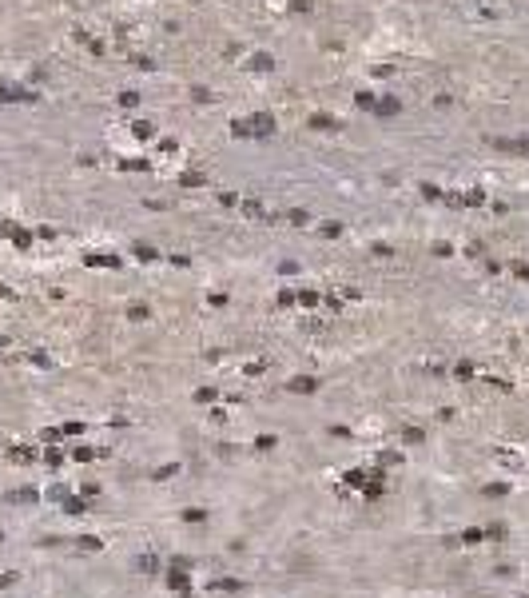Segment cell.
I'll return each instance as SVG.
<instances>
[{"instance_id":"obj_1","label":"cell","mask_w":529,"mask_h":598,"mask_svg":"<svg viewBox=\"0 0 529 598\" xmlns=\"http://www.w3.org/2000/svg\"><path fill=\"white\" fill-rule=\"evenodd\" d=\"M271 128H275V120H271V116H255V120H243L239 128H235V132H247V136H263V132H271Z\"/></svg>"}]
</instances>
